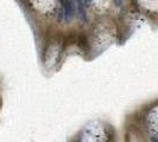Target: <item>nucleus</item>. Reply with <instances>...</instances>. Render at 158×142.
<instances>
[{
    "instance_id": "39448f33",
    "label": "nucleus",
    "mask_w": 158,
    "mask_h": 142,
    "mask_svg": "<svg viewBox=\"0 0 158 142\" xmlns=\"http://www.w3.org/2000/svg\"><path fill=\"white\" fill-rule=\"evenodd\" d=\"M153 142H158V141H157V140H155V141H153Z\"/></svg>"
},
{
    "instance_id": "20e7f679",
    "label": "nucleus",
    "mask_w": 158,
    "mask_h": 142,
    "mask_svg": "<svg viewBox=\"0 0 158 142\" xmlns=\"http://www.w3.org/2000/svg\"><path fill=\"white\" fill-rule=\"evenodd\" d=\"M85 1V5H86V7H88L90 4H92V0H83Z\"/></svg>"
},
{
    "instance_id": "f257e3e1",
    "label": "nucleus",
    "mask_w": 158,
    "mask_h": 142,
    "mask_svg": "<svg viewBox=\"0 0 158 142\" xmlns=\"http://www.w3.org/2000/svg\"><path fill=\"white\" fill-rule=\"evenodd\" d=\"M62 13H63V19L65 23L70 22L73 16H74V6L71 0H63L62 2Z\"/></svg>"
},
{
    "instance_id": "f03ea898",
    "label": "nucleus",
    "mask_w": 158,
    "mask_h": 142,
    "mask_svg": "<svg viewBox=\"0 0 158 142\" xmlns=\"http://www.w3.org/2000/svg\"><path fill=\"white\" fill-rule=\"evenodd\" d=\"M77 12H79L80 20L82 23H87L88 22L87 12H86V5H85V1L83 0H77Z\"/></svg>"
},
{
    "instance_id": "7ed1b4c3",
    "label": "nucleus",
    "mask_w": 158,
    "mask_h": 142,
    "mask_svg": "<svg viewBox=\"0 0 158 142\" xmlns=\"http://www.w3.org/2000/svg\"><path fill=\"white\" fill-rule=\"evenodd\" d=\"M77 43H79V46L82 51H86L87 52L89 50V45H88V39L87 36L85 33H81L79 36V39H77Z\"/></svg>"
}]
</instances>
